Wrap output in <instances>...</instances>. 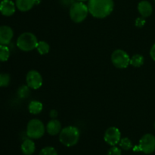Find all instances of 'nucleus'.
I'll use <instances>...</instances> for the list:
<instances>
[{"mask_svg": "<svg viewBox=\"0 0 155 155\" xmlns=\"http://www.w3.org/2000/svg\"><path fill=\"white\" fill-rule=\"evenodd\" d=\"M88 9L91 15L96 18H104L114 10L113 0H89Z\"/></svg>", "mask_w": 155, "mask_h": 155, "instance_id": "1", "label": "nucleus"}, {"mask_svg": "<svg viewBox=\"0 0 155 155\" xmlns=\"http://www.w3.org/2000/svg\"><path fill=\"white\" fill-rule=\"evenodd\" d=\"M80 130L75 126H69L61 129L59 133V141L67 147H72L77 144L80 139Z\"/></svg>", "mask_w": 155, "mask_h": 155, "instance_id": "2", "label": "nucleus"}, {"mask_svg": "<svg viewBox=\"0 0 155 155\" xmlns=\"http://www.w3.org/2000/svg\"><path fill=\"white\" fill-rule=\"evenodd\" d=\"M38 40L33 33L30 32L23 33L18 36L17 40V46L21 50L24 52L32 51L36 48Z\"/></svg>", "mask_w": 155, "mask_h": 155, "instance_id": "3", "label": "nucleus"}, {"mask_svg": "<svg viewBox=\"0 0 155 155\" xmlns=\"http://www.w3.org/2000/svg\"><path fill=\"white\" fill-rule=\"evenodd\" d=\"M89 13L87 5L83 2H76L70 8V18L75 23H81L84 21Z\"/></svg>", "mask_w": 155, "mask_h": 155, "instance_id": "4", "label": "nucleus"}, {"mask_svg": "<svg viewBox=\"0 0 155 155\" xmlns=\"http://www.w3.org/2000/svg\"><path fill=\"white\" fill-rule=\"evenodd\" d=\"M45 128L42 121L33 119L29 121L27 126V135L32 139H39L43 136Z\"/></svg>", "mask_w": 155, "mask_h": 155, "instance_id": "5", "label": "nucleus"}, {"mask_svg": "<svg viewBox=\"0 0 155 155\" xmlns=\"http://www.w3.org/2000/svg\"><path fill=\"white\" fill-rule=\"evenodd\" d=\"M111 62L116 68H125L130 64V57L124 50H116L111 54Z\"/></svg>", "mask_w": 155, "mask_h": 155, "instance_id": "6", "label": "nucleus"}, {"mask_svg": "<svg viewBox=\"0 0 155 155\" xmlns=\"http://www.w3.org/2000/svg\"><path fill=\"white\" fill-rule=\"evenodd\" d=\"M139 151L149 154L155 150V137L152 134H145L142 137L138 145Z\"/></svg>", "mask_w": 155, "mask_h": 155, "instance_id": "7", "label": "nucleus"}, {"mask_svg": "<svg viewBox=\"0 0 155 155\" xmlns=\"http://www.w3.org/2000/svg\"><path fill=\"white\" fill-rule=\"evenodd\" d=\"M27 86L32 89H39L42 84V78L39 71L31 70L27 74L26 77Z\"/></svg>", "mask_w": 155, "mask_h": 155, "instance_id": "8", "label": "nucleus"}, {"mask_svg": "<svg viewBox=\"0 0 155 155\" xmlns=\"http://www.w3.org/2000/svg\"><path fill=\"white\" fill-rule=\"evenodd\" d=\"M104 139L107 144L111 146H115L116 144H119L121 139V133L117 128L110 127L105 131L104 133Z\"/></svg>", "mask_w": 155, "mask_h": 155, "instance_id": "9", "label": "nucleus"}, {"mask_svg": "<svg viewBox=\"0 0 155 155\" xmlns=\"http://www.w3.org/2000/svg\"><path fill=\"white\" fill-rule=\"evenodd\" d=\"M14 36L12 27L8 26H0V45H8L10 43Z\"/></svg>", "mask_w": 155, "mask_h": 155, "instance_id": "10", "label": "nucleus"}, {"mask_svg": "<svg viewBox=\"0 0 155 155\" xmlns=\"http://www.w3.org/2000/svg\"><path fill=\"white\" fill-rule=\"evenodd\" d=\"M16 10V5L12 0H2L0 2V13L6 17L12 16Z\"/></svg>", "mask_w": 155, "mask_h": 155, "instance_id": "11", "label": "nucleus"}, {"mask_svg": "<svg viewBox=\"0 0 155 155\" xmlns=\"http://www.w3.org/2000/svg\"><path fill=\"white\" fill-rule=\"evenodd\" d=\"M138 11L142 18H148L153 12L152 5L147 0H142L138 4Z\"/></svg>", "mask_w": 155, "mask_h": 155, "instance_id": "12", "label": "nucleus"}, {"mask_svg": "<svg viewBox=\"0 0 155 155\" xmlns=\"http://www.w3.org/2000/svg\"><path fill=\"white\" fill-rule=\"evenodd\" d=\"M46 131L50 135H56L61 131V123L60 121L53 119L46 125Z\"/></svg>", "mask_w": 155, "mask_h": 155, "instance_id": "13", "label": "nucleus"}, {"mask_svg": "<svg viewBox=\"0 0 155 155\" xmlns=\"http://www.w3.org/2000/svg\"><path fill=\"white\" fill-rule=\"evenodd\" d=\"M37 0H16L15 5L18 9L21 12H28L33 9V6L36 4Z\"/></svg>", "mask_w": 155, "mask_h": 155, "instance_id": "14", "label": "nucleus"}, {"mask_svg": "<svg viewBox=\"0 0 155 155\" xmlns=\"http://www.w3.org/2000/svg\"><path fill=\"white\" fill-rule=\"evenodd\" d=\"M35 149V143L30 138L25 139L21 144V151L24 155H32L34 153Z\"/></svg>", "mask_w": 155, "mask_h": 155, "instance_id": "15", "label": "nucleus"}, {"mask_svg": "<svg viewBox=\"0 0 155 155\" xmlns=\"http://www.w3.org/2000/svg\"><path fill=\"white\" fill-rule=\"evenodd\" d=\"M43 109V105L41 102L37 101V100H33L30 103L28 106V109L30 113L33 115H37L40 113Z\"/></svg>", "mask_w": 155, "mask_h": 155, "instance_id": "16", "label": "nucleus"}, {"mask_svg": "<svg viewBox=\"0 0 155 155\" xmlns=\"http://www.w3.org/2000/svg\"><path fill=\"white\" fill-rule=\"evenodd\" d=\"M145 58L141 54H135L130 58V64L134 67H141L144 64Z\"/></svg>", "mask_w": 155, "mask_h": 155, "instance_id": "17", "label": "nucleus"}, {"mask_svg": "<svg viewBox=\"0 0 155 155\" xmlns=\"http://www.w3.org/2000/svg\"><path fill=\"white\" fill-rule=\"evenodd\" d=\"M36 50L40 55L47 54L50 50L49 44L45 41H39V42H38Z\"/></svg>", "mask_w": 155, "mask_h": 155, "instance_id": "18", "label": "nucleus"}, {"mask_svg": "<svg viewBox=\"0 0 155 155\" xmlns=\"http://www.w3.org/2000/svg\"><path fill=\"white\" fill-rule=\"evenodd\" d=\"M10 56V50L5 45H0V61L5 62Z\"/></svg>", "mask_w": 155, "mask_h": 155, "instance_id": "19", "label": "nucleus"}, {"mask_svg": "<svg viewBox=\"0 0 155 155\" xmlns=\"http://www.w3.org/2000/svg\"><path fill=\"white\" fill-rule=\"evenodd\" d=\"M120 147L125 150H129L133 147V143L131 140L128 138H121L119 142Z\"/></svg>", "mask_w": 155, "mask_h": 155, "instance_id": "20", "label": "nucleus"}, {"mask_svg": "<svg viewBox=\"0 0 155 155\" xmlns=\"http://www.w3.org/2000/svg\"><path fill=\"white\" fill-rule=\"evenodd\" d=\"M10 75L7 73H0V87H6L10 83Z\"/></svg>", "mask_w": 155, "mask_h": 155, "instance_id": "21", "label": "nucleus"}, {"mask_svg": "<svg viewBox=\"0 0 155 155\" xmlns=\"http://www.w3.org/2000/svg\"><path fill=\"white\" fill-rule=\"evenodd\" d=\"M39 155H58V153L54 147H45L40 150Z\"/></svg>", "mask_w": 155, "mask_h": 155, "instance_id": "22", "label": "nucleus"}, {"mask_svg": "<svg viewBox=\"0 0 155 155\" xmlns=\"http://www.w3.org/2000/svg\"><path fill=\"white\" fill-rule=\"evenodd\" d=\"M29 93H30V91H29L28 86H22L18 90V95L21 97H22V98L27 97L28 96Z\"/></svg>", "mask_w": 155, "mask_h": 155, "instance_id": "23", "label": "nucleus"}, {"mask_svg": "<svg viewBox=\"0 0 155 155\" xmlns=\"http://www.w3.org/2000/svg\"><path fill=\"white\" fill-rule=\"evenodd\" d=\"M107 155H121V150L116 146H112L107 152Z\"/></svg>", "mask_w": 155, "mask_h": 155, "instance_id": "24", "label": "nucleus"}, {"mask_svg": "<svg viewBox=\"0 0 155 155\" xmlns=\"http://www.w3.org/2000/svg\"><path fill=\"white\" fill-rule=\"evenodd\" d=\"M75 2V0H60V3L61 4V5L64 6V7L71 8V5Z\"/></svg>", "mask_w": 155, "mask_h": 155, "instance_id": "25", "label": "nucleus"}, {"mask_svg": "<svg viewBox=\"0 0 155 155\" xmlns=\"http://www.w3.org/2000/svg\"><path fill=\"white\" fill-rule=\"evenodd\" d=\"M145 24V20L144 18H138L136 20V26L138 27H142Z\"/></svg>", "mask_w": 155, "mask_h": 155, "instance_id": "26", "label": "nucleus"}, {"mask_svg": "<svg viewBox=\"0 0 155 155\" xmlns=\"http://www.w3.org/2000/svg\"><path fill=\"white\" fill-rule=\"evenodd\" d=\"M150 56H151V59L155 61V43L152 46L151 50H150Z\"/></svg>", "mask_w": 155, "mask_h": 155, "instance_id": "27", "label": "nucleus"}, {"mask_svg": "<svg viewBox=\"0 0 155 155\" xmlns=\"http://www.w3.org/2000/svg\"><path fill=\"white\" fill-rule=\"evenodd\" d=\"M58 116V112L55 110V109H52L50 112V117L52 119H55L56 117Z\"/></svg>", "mask_w": 155, "mask_h": 155, "instance_id": "28", "label": "nucleus"}, {"mask_svg": "<svg viewBox=\"0 0 155 155\" xmlns=\"http://www.w3.org/2000/svg\"><path fill=\"white\" fill-rule=\"evenodd\" d=\"M77 1H78V2H86V1H89V0H77Z\"/></svg>", "mask_w": 155, "mask_h": 155, "instance_id": "29", "label": "nucleus"}, {"mask_svg": "<svg viewBox=\"0 0 155 155\" xmlns=\"http://www.w3.org/2000/svg\"><path fill=\"white\" fill-rule=\"evenodd\" d=\"M154 129H155V122H154Z\"/></svg>", "mask_w": 155, "mask_h": 155, "instance_id": "30", "label": "nucleus"}, {"mask_svg": "<svg viewBox=\"0 0 155 155\" xmlns=\"http://www.w3.org/2000/svg\"><path fill=\"white\" fill-rule=\"evenodd\" d=\"M0 2H1V0H0Z\"/></svg>", "mask_w": 155, "mask_h": 155, "instance_id": "31", "label": "nucleus"}, {"mask_svg": "<svg viewBox=\"0 0 155 155\" xmlns=\"http://www.w3.org/2000/svg\"><path fill=\"white\" fill-rule=\"evenodd\" d=\"M154 2H155V0H154Z\"/></svg>", "mask_w": 155, "mask_h": 155, "instance_id": "32", "label": "nucleus"}]
</instances>
